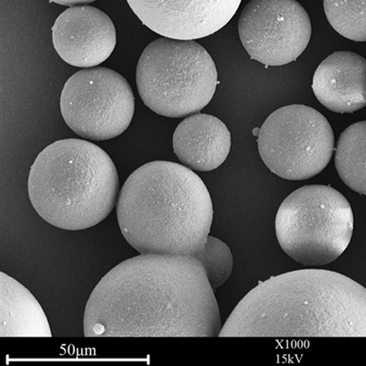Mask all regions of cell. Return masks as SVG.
Segmentation results:
<instances>
[{"label":"cell","instance_id":"obj_1","mask_svg":"<svg viewBox=\"0 0 366 366\" xmlns=\"http://www.w3.org/2000/svg\"><path fill=\"white\" fill-rule=\"evenodd\" d=\"M220 310L191 256L140 254L111 269L86 310V337H219Z\"/></svg>","mask_w":366,"mask_h":366},{"label":"cell","instance_id":"obj_2","mask_svg":"<svg viewBox=\"0 0 366 366\" xmlns=\"http://www.w3.org/2000/svg\"><path fill=\"white\" fill-rule=\"evenodd\" d=\"M219 337H366V289L330 270L272 277L237 304Z\"/></svg>","mask_w":366,"mask_h":366},{"label":"cell","instance_id":"obj_3","mask_svg":"<svg viewBox=\"0 0 366 366\" xmlns=\"http://www.w3.org/2000/svg\"><path fill=\"white\" fill-rule=\"evenodd\" d=\"M117 215L123 237L140 254L192 256L207 241L214 208L207 187L192 169L157 160L127 179Z\"/></svg>","mask_w":366,"mask_h":366},{"label":"cell","instance_id":"obj_4","mask_svg":"<svg viewBox=\"0 0 366 366\" xmlns=\"http://www.w3.org/2000/svg\"><path fill=\"white\" fill-rule=\"evenodd\" d=\"M28 192L35 211L47 223L64 230H84L113 211L119 196V173L96 144L58 140L35 159Z\"/></svg>","mask_w":366,"mask_h":366},{"label":"cell","instance_id":"obj_5","mask_svg":"<svg viewBox=\"0 0 366 366\" xmlns=\"http://www.w3.org/2000/svg\"><path fill=\"white\" fill-rule=\"evenodd\" d=\"M217 84L214 60L194 40L162 37L147 46L137 63V91L159 116L179 119L200 112Z\"/></svg>","mask_w":366,"mask_h":366},{"label":"cell","instance_id":"obj_6","mask_svg":"<svg viewBox=\"0 0 366 366\" xmlns=\"http://www.w3.org/2000/svg\"><path fill=\"white\" fill-rule=\"evenodd\" d=\"M274 224L277 241L287 256L305 266H325L347 249L354 212L337 189L306 185L281 204Z\"/></svg>","mask_w":366,"mask_h":366},{"label":"cell","instance_id":"obj_7","mask_svg":"<svg viewBox=\"0 0 366 366\" xmlns=\"http://www.w3.org/2000/svg\"><path fill=\"white\" fill-rule=\"evenodd\" d=\"M335 145L329 121L319 111L303 104L274 111L257 136L258 152L264 164L290 181L318 175L331 162Z\"/></svg>","mask_w":366,"mask_h":366},{"label":"cell","instance_id":"obj_8","mask_svg":"<svg viewBox=\"0 0 366 366\" xmlns=\"http://www.w3.org/2000/svg\"><path fill=\"white\" fill-rule=\"evenodd\" d=\"M61 112L78 136L102 142L119 137L132 123L135 97L129 84L111 69L86 68L69 78Z\"/></svg>","mask_w":366,"mask_h":366},{"label":"cell","instance_id":"obj_9","mask_svg":"<svg viewBox=\"0 0 366 366\" xmlns=\"http://www.w3.org/2000/svg\"><path fill=\"white\" fill-rule=\"evenodd\" d=\"M238 31L251 59L266 66H280L305 51L312 23L296 0H251L241 13Z\"/></svg>","mask_w":366,"mask_h":366},{"label":"cell","instance_id":"obj_10","mask_svg":"<svg viewBox=\"0 0 366 366\" xmlns=\"http://www.w3.org/2000/svg\"><path fill=\"white\" fill-rule=\"evenodd\" d=\"M146 27L163 37L197 40L224 28L242 0H127Z\"/></svg>","mask_w":366,"mask_h":366},{"label":"cell","instance_id":"obj_11","mask_svg":"<svg viewBox=\"0 0 366 366\" xmlns=\"http://www.w3.org/2000/svg\"><path fill=\"white\" fill-rule=\"evenodd\" d=\"M51 31L59 56L75 67H97L111 56L117 44L112 19L91 6H70L59 16Z\"/></svg>","mask_w":366,"mask_h":366},{"label":"cell","instance_id":"obj_12","mask_svg":"<svg viewBox=\"0 0 366 366\" xmlns=\"http://www.w3.org/2000/svg\"><path fill=\"white\" fill-rule=\"evenodd\" d=\"M312 90L327 109L352 114L366 107V59L355 52L335 51L319 65Z\"/></svg>","mask_w":366,"mask_h":366},{"label":"cell","instance_id":"obj_13","mask_svg":"<svg viewBox=\"0 0 366 366\" xmlns=\"http://www.w3.org/2000/svg\"><path fill=\"white\" fill-rule=\"evenodd\" d=\"M173 149L182 164L192 171H214L230 153L231 134L217 117L192 114L179 123L173 134Z\"/></svg>","mask_w":366,"mask_h":366},{"label":"cell","instance_id":"obj_14","mask_svg":"<svg viewBox=\"0 0 366 366\" xmlns=\"http://www.w3.org/2000/svg\"><path fill=\"white\" fill-rule=\"evenodd\" d=\"M0 337H52L44 310L32 293L4 272H0Z\"/></svg>","mask_w":366,"mask_h":366},{"label":"cell","instance_id":"obj_15","mask_svg":"<svg viewBox=\"0 0 366 366\" xmlns=\"http://www.w3.org/2000/svg\"><path fill=\"white\" fill-rule=\"evenodd\" d=\"M335 167L350 189L366 195V120L352 124L340 136Z\"/></svg>","mask_w":366,"mask_h":366},{"label":"cell","instance_id":"obj_16","mask_svg":"<svg viewBox=\"0 0 366 366\" xmlns=\"http://www.w3.org/2000/svg\"><path fill=\"white\" fill-rule=\"evenodd\" d=\"M332 27L349 40L366 42V0H323Z\"/></svg>","mask_w":366,"mask_h":366},{"label":"cell","instance_id":"obj_17","mask_svg":"<svg viewBox=\"0 0 366 366\" xmlns=\"http://www.w3.org/2000/svg\"><path fill=\"white\" fill-rule=\"evenodd\" d=\"M202 264L212 289L217 290L229 279L233 271V254L223 241L209 235L200 250L192 254Z\"/></svg>","mask_w":366,"mask_h":366},{"label":"cell","instance_id":"obj_18","mask_svg":"<svg viewBox=\"0 0 366 366\" xmlns=\"http://www.w3.org/2000/svg\"><path fill=\"white\" fill-rule=\"evenodd\" d=\"M50 1L56 3L59 5L74 6L90 4L92 2L96 1V0H50Z\"/></svg>","mask_w":366,"mask_h":366},{"label":"cell","instance_id":"obj_19","mask_svg":"<svg viewBox=\"0 0 366 366\" xmlns=\"http://www.w3.org/2000/svg\"><path fill=\"white\" fill-rule=\"evenodd\" d=\"M259 129H257V127H256V129H254L253 130V133H254V136H257V137L258 136V134H259Z\"/></svg>","mask_w":366,"mask_h":366}]
</instances>
